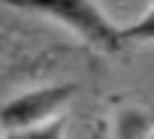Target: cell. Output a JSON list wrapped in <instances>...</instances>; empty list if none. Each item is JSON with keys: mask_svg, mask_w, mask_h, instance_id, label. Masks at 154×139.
Masks as SVG:
<instances>
[{"mask_svg": "<svg viewBox=\"0 0 154 139\" xmlns=\"http://www.w3.org/2000/svg\"><path fill=\"white\" fill-rule=\"evenodd\" d=\"M3 3L12 6V9L36 12V15H45V18L63 24L66 30H72L91 48H100V51H109V54L124 48L121 27L94 0H3Z\"/></svg>", "mask_w": 154, "mask_h": 139, "instance_id": "obj_1", "label": "cell"}, {"mask_svg": "<svg viewBox=\"0 0 154 139\" xmlns=\"http://www.w3.org/2000/svg\"><path fill=\"white\" fill-rule=\"evenodd\" d=\"M75 94H79V82H60V85H45V88L18 94L0 109V133H21L60 118L63 115L60 109Z\"/></svg>", "mask_w": 154, "mask_h": 139, "instance_id": "obj_2", "label": "cell"}, {"mask_svg": "<svg viewBox=\"0 0 154 139\" xmlns=\"http://www.w3.org/2000/svg\"><path fill=\"white\" fill-rule=\"evenodd\" d=\"M121 33H124V42H154V3L136 24L121 27Z\"/></svg>", "mask_w": 154, "mask_h": 139, "instance_id": "obj_3", "label": "cell"}, {"mask_svg": "<svg viewBox=\"0 0 154 139\" xmlns=\"http://www.w3.org/2000/svg\"><path fill=\"white\" fill-rule=\"evenodd\" d=\"M21 139H66V118H54L42 127H33V130H21Z\"/></svg>", "mask_w": 154, "mask_h": 139, "instance_id": "obj_4", "label": "cell"}, {"mask_svg": "<svg viewBox=\"0 0 154 139\" xmlns=\"http://www.w3.org/2000/svg\"><path fill=\"white\" fill-rule=\"evenodd\" d=\"M0 139H21V133H3Z\"/></svg>", "mask_w": 154, "mask_h": 139, "instance_id": "obj_5", "label": "cell"}, {"mask_svg": "<svg viewBox=\"0 0 154 139\" xmlns=\"http://www.w3.org/2000/svg\"><path fill=\"white\" fill-rule=\"evenodd\" d=\"M148 139H154V130H151V133H148Z\"/></svg>", "mask_w": 154, "mask_h": 139, "instance_id": "obj_6", "label": "cell"}]
</instances>
